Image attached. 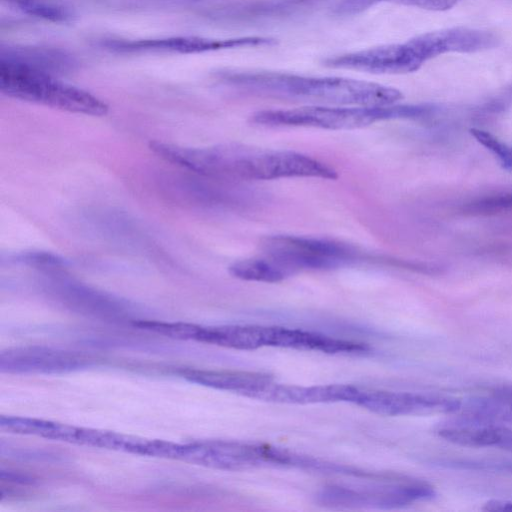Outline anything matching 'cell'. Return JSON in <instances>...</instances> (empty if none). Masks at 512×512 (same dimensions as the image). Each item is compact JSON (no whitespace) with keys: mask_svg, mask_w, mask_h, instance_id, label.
<instances>
[{"mask_svg":"<svg viewBox=\"0 0 512 512\" xmlns=\"http://www.w3.org/2000/svg\"><path fill=\"white\" fill-rule=\"evenodd\" d=\"M152 151L164 160L209 178L223 181L320 178L334 180L337 171L308 155L243 144L204 148L154 141Z\"/></svg>","mask_w":512,"mask_h":512,"instance_id":"cell-1","label":"cell"},{"mask_svg":"<svg viewBox=\"0 0 512 512\" xmlns=\"http://www.w3.org/2000/svg\"><path fill=\"white\" fill-rule=\"evenodd\" d=\"M220 80L249 95L353 106H383L403 99L396 88L344 77L305 76L263 70H226Z\"/></svg>","mask_w":512,"mask_h":512,"instance_id":"cell-2","label":"cell"},{"mask_svg":"<svg viewBox=\"0 0 512 512\" xmlns=\"http://www.w3.org/2000/svg\"><path fill=\"white\" fill-rule=\"evenodd\" d=\"M430 104H391L383 106L313 105L292 109L261 110L250 122L269 127H311L326 130H353L387 120H419L435 112Z\"/></svg>","mask_w":512,"mask_h":512,"instance_id":"cell-3","label":"cell"},{"mask_svg":"<svg viewBox=\"0 0 512 512\" xmlns=\"http://www.w3.org/2000/svg\"><path fill=\"white\" fill-rule=\"evenodd\" d=\"M3 94L63 111L103 116L108 105L90 92L58 80L55 75L0 59Z\"/></svg>","mask_w":512,"mask_h":512,"instance_id":"cell-4","label":"cell"},{"mask_svg":"<svg viewBox=\"0 0 512 512\" xmlns=\"http://www.w3.org/2000/svg\"><path fill=\"white\" fill-rule=\"evenodd\" d=\"M260 249L292 275L300 270H333L379 261L352 244L322 237L271 235L261 240Z\"/></svg>","mask_w":512,"mask_h":512,"instance_id":"cell-5","label":"cell"},{"mask_svg":"<svg viewBox=\"0 0 512 512\" xmlns=\"http://www.w3.org/2000/svg\"><path fill=\"white\" fill-rule=\"evenodd\" d=\"M173 459L222 470L268 466L304 468L306 457L268 445L210 440L176 444Z\"/></svg>","mask_w":512,"mask_h":512,"instance_id":"cell-6","label":"cell"},{"mask_svg":"<svg viewBox=\"0 0 512 512\" xmlns=\"http://www.w3.org/2000/svg\"><path fill=\"white\" fill-rule=\"evenodd\" d=\"M436 492L427 482L402 478L395 483L377 488L327 486L317 500L331 508H395L418 501L430 500Z\"/></svg>","mask_w":512,"mask_h":512,"instance_id":"cell-7","label":"cell"},{"mask_svg":"<svg viewBox=\"0 0 512 512\" xmlns=\"http://www.w3.org/2000/svg\"><path fill=\"white\" fill-rule=\"evenodd\" d=\"M92 362L84 353L46 346L13 347L0 354V370L10 374L65 373L89 367Z\"/></svg>","mask_w":512,"mask_h":512,"instance_id":"cell-8","label":"cell"},{"mask_svg":"<svg viewBox=\"0 0 512 512\" xmlns=\"http://www.w3.org/2000/svg\"><path fill=\"white\" fill-rule=\"evenodd\" d=\"M354 404L385 416L455 414L461 399L431 393L360 390Z\"/></svg>","mask_w":512,"mask_h":512,"instance_id":"cell-9","label":"cell"},{"mask_svg":"<svg viewBox=\"0 0 512 512\" xmlns=\"http://www.w3.org/2000/svg\"><path fill=\"white\" fill-rule=\"evenodd\" d=\"M276 40L264 36H245L230 39H208L202 37H168L142 40H109L105 46L119 52L162 51L200 53L235 48L271 46Z\"/></svg>","mask_w":512,"mask_h":512,"instance_id":"cell-10","label":"cell"},{"mask_svg":"<svg viewBox=\"0 0 512 512\" xmlns=\"http://www.w3.org/2000/svg\"><path fill=\"white\" fill-rule=\"evenodd\" d=\"M360 389L346 384L298 386L279 384L272 380L259 386L249 397L286 404H314L331 402L355 403Z\"/></svg>","mask_w":512,"mask_h":512,"instance_id":"cell-11","label":"cell"},{"mask_svg":"<svg viewBox=\"0 0 512 512\" xmlns=\"http://www.w3.org/2000/svg\"><path fill=\"white\" fill-rule=\"evenodd\" d=\"M459 422L507 426L512 424V384L462 401L455 413Z\"/></svg>","mask_w":512,"mask_h":512,"instance_id":"cell-12","label":"cell"},{"mask_svg":"<svg viewBox=\"0 0 512 512\" xmlns=\"http://www.w3.org/2000/svg\"><path fill=\"white\" fill-rule=\"evenodd\" d=\"M268 346L298 350L320 351L329 354L362 353L366 344L337 339L301 329L269 326Z\"/></svg>","mask_w":512,"mask_h":512,"instance_id":"cell-13","label":"cell"},{"mask_svg":"<svg viewBox=\"0 0 512 512\" xmlns=\"http://www.w3.org/2000/svg\"><path fill=\"white\" fill-rule=\"evenodd\" d=\"M196 341L238 350H254L268 346V326H200Z\"/></svg>","mask_w":512,"mask_h":512,"instance_id":"cell-14","label":"cell"},{"mask_svg":"<svg viewBox=\"0 0 512 512\" xmlns=\"http://www.w3.org/2000/svg\"><path fill=\"white\" fill-rule=\"evenodd\" d=\"M181 375L187 380L204 386L232 391L247 397L259 386L272 380L266 374L243 371H215L186 369Z\"/></svg>","mask_w":512,"mask_h":512,"instance_id":"cell-15","label":"cell"},{"mask_svg":"<svg viewBox=\"0 0 512 512\" xmlns=\"http://www.w3.org/2000/svg\"><path fill=\"white\" fill-rule=\"evenodd\" d=\"M0 59L16 62L52 75L69 71L75 65L74 59L61 50L33 46L2 47Z\"/></svg>","mask_w":512,"mask_h":512,"instance_id":"cell-16","label":"cell"},{"mask_svg":"<svg viewBox=\"0 0 512 512\" xmlns=\"http://www.w3.org/2000/svg\"><path fill=\"white\" fill-rule=\"evenodd\" d=\"M229 272L241 280L264 283L281 282L292 275L281 264L265 255L235 261L229 266Z\"/></svg>","mask_w":512,"mask_h":512,"instance_id":"cell-17","label":"cell"},{"mask_svg":"<svg viewBox=\"0 0 512 512\" xmlns=\"http://www.w3.org/2000/svg\"><path fill=\"white\" fill-rule=\"evenodd\" d=\"M22 12L52 22H66L72 14L70 10L54 0H7Z\"/></svg>","mask_w":512,"mask_h":512,"instance_id":"cell-18","label":"cell"},{"mask_svg":"<svg viewBox=\"0 0 512 512\" xmlns=\"http://www.w3.org/2000/svg\"><path fill=\"white\" fill-rule=\"evenodd\" d=\"M463 210L472 215H494L512 211V192L485 196L467 203Z\"/></svg>","mask_w":512,"mask_h":512,"instance_id":"cell-19","label":"cell"},{"mask_svg":"<svg viewBox=\"0 0 512 512\" xmlns=\"http://www.w3.org/2000/svg\"><path fill=\"white\" fill-rule=\"evenodd\" d=\"M471 135L500 161L503 168L512 171V147L507 146L487 131L472 128Z\"/></svg>","mask_w":512,"mask_h":512,"instance_id":"cell-20","label":"cell"},{"mask_svg":"<svg viewBox=\"0 0 512 512\" xmlns=\"http://www.w3.org/2000/svg\"><path fill=\"white\" fill-rule=\"evenodd\" d=\"M18 260L24 264L35 267H52L61 265L62 259L48 252H25L19 255Z\"/></svg>","mask_w":512,"mask_h":512,"instance_id":"cell-21","label":"cell"},{"mask_svg":"<svg viewBox=\"0 0 512 512\" xmlns=\"http://www.w3.org/2000/svg\"><path fill=\"white\" fill-rule=\"evenodd\" d=\"M482 510L491 512H512V501L491 499L483 505Z\"/></svg>","mask_w":512,"mask_h":512,"instance_id":"cell-22","label":"cell"},{"mask_svg":"<svg viewBox=\"0 0 512 512\" xmlns=\"http://www.w3.org/2000/svg\"><path fill=\"white\" fill-rule=\"evenodd\" d=\"M437 11H445L455 6L461 0H436Z\"/></svg>","mask_w":512,"mask_h":512,"instance_id":"cell-23","label":"cell"}]
</instances>
